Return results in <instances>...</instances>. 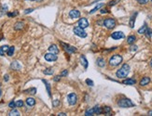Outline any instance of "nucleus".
I'll list each match as a JSON object with an SVG mask.
<instances>
[{
	"label": "nucleus",
	"instance_id": "obj_45",
	"mask_svg": "<svg viewBox=\"0 0 152 116\" xmlns=\"http://www.w3.org/2000/svg\"><path fill=\"white\" fill-rule=\"evenodd\" d=\"M61 77H62L61 75H57V76H55V77L53 78V81H54V82H59L60 79H61Z\"/></svg>",
	"mask_w": 152,
	"mask_h": 116
},
{
	"label": "nucleus",
	"instance_id": "obj_14",
	"mask_svg": "<svg viewBox=\"0 0 152 116\" xmlns=\"http://www.w3.org/2000/svg\"><path fill=\"white\" fill-rule=\"evenodd\" d=\"M80 63H81V65L84 67L85 69H87L88 66H89L88 60H87V58H85L84 55H81V56H80Z\"/></svg>",
	"mask_w": 152,
	"mask_h": 116
},
{
	"label": "nucleus",
	"instance_id": "obj_40",
	"mask_svg": "<svg viewBox=\"0 0 152 116\" xmlns=\"http://www.w3.org/2000/svg\"><path fill=\"white\" fill-rule=\"evenodd\" d=\"M140 5H146L147 2H148V0H136Z\"/></svg>",
	"mask_w": 152,
	"mask_h": 116
},
{
	"label": "nucleus",
	"instance_id": "obj_1",
	"mask_svg": "<svg viewBox=\"0 0 152 116\" xmlns=\"http://www.w3.org/2000/svg\"><path fill=\"white\" fill-rule=\"evenodd\" d=\"M129 73H130V66L128 65V64H123L120 69H118V71H117V73H116V75H117V77L118 78H120V79H122V78H126L128 74H129Z\"/></svg>",
	"mask_w": 152,
	"mask_h": 116
},
{
	"label": "nucleus",
	"instance_id": "obj_44",
	"mask_svg": "<svg viewBox=\"0 0 152 116\" xmlns=\"http://www.w3.org/2000/svg\"><path fill=\"white\" fill-rule=\"evenodd\" d=\"M1 48L4 51V53H5V52H7L8 49H9V46H7V45H6V46H3V47H1Z\"/></svg>",
	"mask_w": 152,
	"mask_h": 116
},
{
	"label": "nucleus",
	"instance_id": "obj_41",
	"mask_svg": "<svg viewBox=\"0 0 152 116\" xmlns=\"http://www.w3.org/2000/svg\"><path fill=\"white\" fill-rule=\"evenodd\" d=\"M101 14H105V13H108L109 12V10L107 9V8H101Z\"/></svg>",
	"mask_w": 152,
	"mask_h": 116
},
{
	"label": "nucleus",
	"instance_id": "obj_38",
	"mask_svg": "<svg viewBox=\"0 0 152 116\" xmlns=\"http://www.w3.org/2000/svg\"><path fill=\"white\" fill-rule=\"evenodd\" d=\"M86 84H88V85H90V86H93V84H94V83H93V80H91V79H86Z\"/></svg>",
	"mask_w": 152,
	"mask_h": 116
},
{
	"label": "nucleus",
	"instance_id": "obj_17",
	"mask_svg": "<svg viewBox=\"0 0 152 116\" xmlns=\"http://www.w3.org/2000/svg\"><path fill=\"white\" fill-rule=\"evenodd\" d=\"M49 51L51 53H53V54H58L59 53V48L57 47L56 45H51L50 47H49Z\"/></svg>",
	"mask_w": 152,
	"mask_h": 116
},
{
	"label": "nucleus",
	"instance_id": "obj_8",
	"mask_svg": "<svg viewBox=\"0 0 152 116\" xmlns=\"http://www.w3.org/2000/svg\"><path fill=\"white\" fill-rule=\"evenodd\" d=\"M44 58H45V59L47 60V61H56L57 60V58H58V57H57V55L56 54H53V53H47V54H45V56H44Z\"/></svg>",
	"mask_w": 152,
	"mask_h": 116
},
{
	"label": "nucleus",
	"instance_id": "obj_21",
	"mask_svg": "<svg viewBox=\"0 0 152 116\" xmlns=\"http://www.w3.org/2000/svg\"><path fill=\"white\" fill-rule=\"evenodd\" d=\"M42 82L45 84V85H46V88H47V92H48V94H49V96L51 97V85H50V84L49 82L47 81V80H45V79H43Z\"/></svg>",
	"mask_w": 152,
	"mask_h": 116
},
{
	"label": "nucleus",
	"instance_id": "obj_28",
	"mask_svg": "<svg viewBox=\"0 0 152 116\" xmlns=\"http://www.w3.org/2000/svg\"><path fill=\"white\" fill-rule=\"evenodd\" d=\"M14 50H15V47H9V49H8V51H7L8 56L11 57V56L14 54Z\"/></svg>",
	"mask_w": 152,
	"mask_h": 116
},
{
	"label": "nucleus",
	"instance_id": "obj_47",
	"mask_svg": "<svg viewBox=\"0 0 152 116\" xmlns=\"http://www.w3.org/2000/svg\"><path fill=\"white\" fill-rule=\"evenodd\" d=\"M9 75L8 74H6L5 75V76H4V80H5V82H8V81H9Z\"/></svg>",
	"mask_w": 152,
	"mask_h": 116
},
{
	"label": "nucleus",
	"instance_id": "obj_15",
	"mask_svg": "<svg viewBox=\"0 0 152 116\" xmlns=\"http://www.w3.org/2000/svg\"><path fill=\"white\" fill-rule=\"evenodd\" d=\"M149 83H150V78L147 77V76H145V77L142 78V80L140 81V85L141 86H145V85L148 84Z\"/></svg>",
	"mask_w": 152,
	"mask_h": 116
},
{
	"label": "nucleus",
	"instance_id": "obj_24",
	"mask_svg": "<svg viewBox=\"0 0 152 116\" xmlns=\"http://www.w3.org/2000/svg\"><path fill=\"white\" fill-rule=\"evenodd\" d=\"M53 73H54V70L52 68H48V69H46V70L43 71V74L46 75H51L53 74Z\"/></svg>",
	"mask_w": 152,
	"mask_h": 116
},
{
	"label": "nucleus",
	"instance_id": "obj_39",
	"mask_svg": "<svg viewBox=\"0 0 152 116\" xmlns=\"http://www.w3.org/2000/svg\"><path fill=\"white\" fill-rule=\"evenodd\" d=\"M59 104H60L59 100H53V102H52V105H53V107H57V106H59Z\"/></svg>",
	"mask_w": 152,
	"mask_h": 116
},
{
	"label": "nucleus",
	"instance_id": "obj_13",
	"mask_svg": "<svg viewBox=\"0 0 152 116\" xmlns=\"http://www.w3.org/2000/svg\"><path fill=\"white\" fill-rule=\"evenodd\" d=\"M10 68L12 69V70H14V71H19L20 69H21V65H20V63L16 61V60H14V61H12L11 62V64H10Z\"/></svg>",
	"mask_w": 152,
	"mask_h": 116
},
{
	"label": "nucleus",
	"instance_id": "obj_35",
	"mask_svg": "<svg viewBox=\"0 0 152 116\" xmlns=\"http://www.w3.org/2000/svg\"><path fill=\"white\" fill-rule=\"evenodd\" d=\"M15 103H16V107H19V108L23 106V100H18L17 102H15Z\"/></svg>",
	"mask_w": 152,
	"mask_h": 116
},
{
	"label": "nucleus",
	"instance_id": "obj_42",
	"mask_svg": "<svg viewBox=\"0 0 152 116\" xmlns=\"http://www.w3.org/2000/svg\"><path fill=\"white\" fill-rule=\"evenodd\" d=\"M33 11H34V8H27V9H25V11H24V14H29V13H31Z\"/></svg>",
	"mask_w": 152,
	"mask_h": 116
},
{
	"label": "nucleus",
	"instance_id": "obj_7",
	"mask_svg": "<svg viewBox=\"0 0 152 116\" xmlns=\"http://www.w3.org/2000/svg\"><path fill=\"white\" fill-rule=\"evenodd\" d=\"M67 101L69 103V105L73 106V105H76V103L77 102V97L75 93H70L68 94L67 96Z\"/></svg>",
	"mask_w": 152,
	"mask_h": 116
},
{
	"label": "nucleus",
	"instance_id": "obj_49",
	"mask_svg": "<svg viewBox=\"0 0 152 116\" xmlns=\"http://www.w3.org/2000/svg\"><path fill=\"white\" fill-rule=\"evenodd\" d=\"M58 115H59V116H65L66 114H65V113H64V112H60Z\"/></svg>",
	"mask_w": 152,
	"mask_h": 116
},
{
	"label": "nucleus",
	"instance_id": "obj_29",
	"mask_svg": "<svg viewBox=\"0 0 152 116\" xmlns=\"http://www.w3.org/2000/svg\"><path fill=\"white\" fill-rule=\"evenodd\" d=\"M7 10H8V6H6V5H4L2 8H0V16H2V15H4L6 12H7Z\"/></svg>",
	"mask_w": 152,
	"mask_h": 116
},
{
	"label": "nucleus",
	"instance_id": "obj_31",
	"mask_svg": "<svg viewBox=\"0 0 152 116\" xmlns=\"http://www.w3.org/2000/svg\"><path fill=\"white\" fill-rule=\"evenodd\" d=\"M85 115H86V116H93V115H94V111H93V108L89 109L88 111H86V112H85Z\"/></svg>",
	"mask_w": 152,
	"mask_h": 116
},
{
	"label": "nucleus",
	"instance_id": "obj_50",
	"mask_svg": "<svg viewBox=\"0 0 152 116\" xmlns=\"http://www.w3.org/2000/svg\"><path fill=\"white\" fill-rule=\"evenodd\" d=\"M147 114H148V115H149V116H152V111H149Z\"/></svg>",
	"mask_w": 152,
	"mask_h": 116
},
{
	"label": "nucleus",
	"instance_id": "obj_16",
	"mask_svg": "<svg viewBox=\"0 0 152 116\" xmlns=\"http://www.w3.org/2000/svg\"><path fill=\"white\" fill-rule=\"evenodd\" d=\"M137 16V12H135L134 13L132 17H131V19H130V21H129V25H130V27L131 28H134V23H135V18Z\"/></svg>",
	"mask_w": 152,
	"mask_h": 116
},
{
	"label": "nucleus",
	"instance_id": "obj_32",
	"mask_svg": "<svg viewBox=\"0 0 152 116\" xmlns=\"http://www.w3.org/2000/svg\"><path fill=\"white\" fill-rule=\"evenodd\" d=\"M9 116H20L21 114H20V112L18 111L17 110H12L9 113Z\"/></svg>",
	"mask_w": 152,
	"mask_h": 116
},
{
	"label": "nucleus",
	"instance_id": "obj_54",
	"mask_svg": "<svg viewBox=\"0 0 152 116\" xmlns=\"http://www.w3.org/2000/svg\"><path fill=\"white\" fill-rule=\"evenodd\" d=\"M28 1H35V0H28Z\"/></svg>",
	"mask_w": 152,
	"mask_h": 116
},
{
	"label": "nucleus",
	"instance_id": "obj_26",
	"mask_svg": "<svg viewBox=\"0 0 152 116\" xmlns=\"http://www.w3.org/2000/svg\"><path fill=\"white\" fill-rule=\"evenodd\" d=\"M111 108L108 107V106H105V107H104L103 108V112H105V115H110V113H111Z\"/></svg>",
	"mask_w": 152,
	"mask_h": 116
},
{
	"label": "nucleus",
	"instance_id": "obj_33",
	"mask_svg": "<svg viewBox=\"0 0 152 116\" xmlns=\"http://www.w3.org/2000/svg\"><path fill=\"white\" fill-rule=\"evenodd\" d=\"M145 34L148 37V38H150V37H152V30H150L148 27H147V29H146V33H145Z\"/></svg>",
	"mask_w": 152,
	"mask_h": 116
},
{
	"label": "nucleus",
	"instance_id": "obj_10",
	"mask_svg": "<svg viewBox=\"0 0 152 116\" xmlns=\"http://www.w3.org/2000/svg\"><path fill=\"white\" fill-rule=\"evenodd\" d=\"M77 24H78V26H79L80 28L85 29V28L89 27V21H88V20H87L86 18H81V19H79Z\"/></svg>",
	"mask_w": 152,
	"mask_h": 116
},
{
	"label": "nucleus",
	"instance_id": "obj_48",
	"mask_svg": "<svg viewBox=\"0 0 152 116\" xmlns=\"http://www.w3.org/2000/svg\"><path fill=\"white\" fill-rule=\"evenodd\" d=\"M0 56H4V51L2 50L1 47H0Z\"/></svg>",
	"mask_w": 152,
	"mask_h": 116
},
{
	"label": "nucleus",
	"instance_id": "obj_11",
	"mask_svg": "<svg viewBox=\"0 0 152 116\" xmlns=\"http://www.w3.org/2000/svg\"><path fill=\"white\" fill-rule=\"evenodd\" d=\"M69 17L72 18V19H77V18L80 17V12L76 9H72L69 12Z\"/></svg>",
	"mask_w": 152,
	"mask_h": 116
},
{
	"label": "nucleus",
	"instance_id": "obj_2",
	"mask_svg": "<svg viewBox=\"0 0 152 116\" xmlns=\"http://www.w3.org/2000/svg\"><path fill=\"white\" fill-rule=\"evenodd\" d=\"M118 105L120 108H132V107H134L135 104L132 102V100H129V99H121V100H118Z\"/></svg>",
	"mask_w": 152,
	"mask_h": 116
},
{
	"label": "nucleus",
	"instance_id": "obj_55",
	"mask_svg": "<svg viewBox=\"0 0 152 116\" xmlns=\"http://www.w3.org/2000/svg\"><path fill=\"white\" fill-rule=\"evenodd\" d=\"M151 2H152V0H151Z\"/></svg>",
	"mask_w": 152,
	"mask_h": 116
},
{
	"label": "nucleus",
	"instance_id": "obj_27",
	"mask_svg": "<svg viewBox=\"0 0 152 116\" xmlns=\"http://www.w3.org/2000/svg\"><path fill=\"white\" fill-rule=\"evenodd\" d=\"M146 29H147V26L146 24H144L139 30H138V33H140V34H144V33H146Z\"/></svg>",
	"mask_w": 152,
	"mask_h": 116
},
{
	"label": "nucleus",
	"instance_id": "obj_12",
	"mask_svg": "<svg viewBox=\"0 0 152 116\" xmlns=\"http://www.w3.org/2000/svg\"><path fill=\"white\" fill-rule=\"evenodd\" d=\"M24 22L23 21H17L15 25H14V29L17 30V31H20V30H23L24 28Z\"/></svg>",
	"mask_w": 152,
	"mask_h": 116
},
{
	"label": "nucleus",
	"instance_id": "obj_34",
	"mask_svg": "<svg viewBox=\"0 0 152 116\" xmlns=\"http://www.w3.org/2000/svg\"><path fill=\"white\" fill-rule=\"evenodd\" d=\"M18 14H19V12H18L17 10H15L14 12H9V13H8V16L9 17H15V16H17Z\"/></svg>",
	"mask_w": 152,
	"mask_h": 116
},
{
	"label": "nucleus",
	"instance_id": "obj_51",
	"mask_svg": "<svg viewBox=\"0 0 152 116\" xmlns=\"http://www.w3.org/2000/svg\"><path fill=\"white\" fill-rule=\"evenodd\" d=\"M2 38H3V35H2V34H0V41L2 40Z\"/></svg>",
	"mask_w": 152,
	"mask_h": 116
},
{
	"label": "nucleus",
	"instance_id": "obj_9",
	"mask_svg": "<svg viewBox=\"0 0 152 116\" xmlns=\"http://www.w3.org/2000/svg\"><path fill=\"white\" fill-rule=\"evenodd\" d=\"M111 37L115 40H118V39H122V38H125V34L120 32V31H118V32H114L111 34Z\"/></svg>",
	"mask_w": 152,
	"mask_h": 116
},
{
	"label": "nucleus",
	"instance_id": "obj_3",
	"mask_svg": "<svg viewBox=\"0 0 152 116\" xmlns=\"http://www.w3.org/2000/svg\"><path fill=\"white\" fill-rule=\"evenodd\" d=\"M122 57L120 56V55H118V54H116V55H113L109 59V64L111 66L113 67H116V66H118L121 62H122Z\"/></svg>",
	"mask_w": 152,
	"mask_h": 116
},
{
	"label": "nucleus",
	"instance_id": "obj_4",
	"mask_svg": "<svg viewBox=\"0 0 152 116\" xmlns=\"http://www.w3.org/2000/svg\"><path fill=\"white\" fill-rule=\"evenodd\" d=\"M60 44L62 45L64 51H66L68 54H73V53H76V48L73 46H70L66 43H63V42H60Z\"/></svg>",
	"mask_w": 152,
	"mask_h": 116
},
{
	"label": "nucleus",
	"instance_id": "obj_6",
	"mask_svg": "<svg viewBox=\"0 0 152 116\" xmlns=\"http://www.w3.org/2000/svg\"><path fill=\"white\" fill-rule=\"evenodd\" d=\"M74 33H75L76 35H77V36L81 37V38H85V37H87V33L84 31V29L80 28L79 26H77V27H75V28H74Z\"/></svg>",
	"mask_w": 152,
	"mask_h": 116
},
{
	"label": "nucleus",
	"instance_id": "obj_46",
	"mask_svg": "<svg viewBox=\"0 0 152 116\" xmlns=\"http://www.w3.org/2000/svg\"><path fill=\"white\" fill-rule=\"evenodd\" d=\"M137 47H138L137 46H132V47H131V48H130V50L134 52V51H136V50H137Z\"/></svg>",
	"mask_w": 152,
	"mask_h": 116
},
{
	"label": "nucleus",
	"instance_id": "obj_30",
	"mask_svg": "<svg viewBox=\"0 0 152 116\" xmlns=\"http://www.w3.org/2000/svg\"><path fill=\"white\" fill-rule=\"evenodd\" d=\"M25 93L27 94H31V95H35V93H36V88H35V87H32V88H29V89H27L25 90Z\"/></svg>",
	"mask_w": 152,
	"mask_h": 116
},
{
	"label": "nucleus",
	"instance_id": "obj_52",
	"mask_svg": "<svg viewBox=\"0 0 152 116\" xmlns=\"http://www.w3.org/2000/svg\"><path fill=\"white\" fill-rule=\"evenodd\" d=\"M150 66H151L152 68V58H151V60H150Z\"/></svg>",
	"mask_w": 152,
	"mask_h": 116
},
{
	"label": "nucleus",
	"instance_id": "obj_23",
	"mask_svg": "<svg viewBox=\"0 0 152 116\" xmlns=\"http://www.w3.org/2000/svg\"><path fill=\"white\" fill-rule=\"evenodd\" d=\"M93 111H94V114H97V115H100L102 112H103V109L100 106H98V105H96L93 108Z\"/></svg>",
	"mask_w": 152,
	"mask_h": 116
},
{
	"label": "nucleus",
	"instance_id": "obj_18",
	"mask_svg": "<svg viewBox=\"0 0 152 116\" xmlns=\"http://www.w3.org/2000/svg\"><path fill=\"white\" fill-rule=\"evenodd\" d=\"M135 83H136V81H135L134 79H132V78H128V79H125V80L122 81V84H127V85H133Z\"/></svg>",
	"mask_w": 152,
	"mask_h": 116
},
{
	"label": "nucleus",
	"instance_id": "obj_37",
	"mask_svg": "<svg viewBox=\"0 0 152 116\" xmlns=\"http://www.w3.org/2000/svg\"><path fill=\"white\" fill-rule=\"evenodd\" d=\"M118 2H119V0H112V1H110L109 3H108V5H109L110 7H112V6H115L116 4H118Z\"/></svg>",
	"mask_w": 152,
	"mask_h": 116
},
{
	"label": "nucleus",
	"instance_id": "obj_53",
	"mask_svg": "<svg viewBox=\"0 0 152 116\" xmlns=\"http://www.w3.org/2000/svg\"><path fill=\"white\" fill-rule=\"evenodd\" d=\"M1 94H2V93H1V89H0V97H1Z\"/></svg>",
	"mask_w": 152,
	"mask_h": 116
},
{
	"label": "nucleus",
	"instance_id": "obj_20",
	"mask_svg": "<svg viewBox=\"0 0 152 116\" xmlns=\"http://www.w3.org/2000/svg\"><path fill=\"white\" fill-rule=\"evenodd\" d=\"M26 104L29 106V107H33L35 104V100L33 98H27L26 99Z\"/></svg>",
	"mask_w": 152,
	"mask_h": 116
},
{
	"label": "nucleus",
	"instance_id": "obj_22",
	"mask_svg": "<svg viewBox=\"0 0 152 116\" xmlns=\"http://www.w3.org/2000/svg\"><path fill=\"white\" fill-rule=\"evenodd\" d=\"M135 41H136V37H135L134 35H130V36H128V38H127V43H128L129 45L134 44Z\"/></svg>",
	"mask_w": 152,
	"mask_h": 116
},
{
	"label": "nucleus",
	"instance_id": "obj_5",
	"mask_svg": "<svg viewBox=\"0 0 152 116\" xmlns=\"http://www.w3.org/2000/svg\"><path fill=\"white\" fill-rule=\"evenodd\" d=\"M104 25L107 28V29H113V28H115L116 27V21L114 20V19H112V18H108V19H105V21H104Z\"/></svg>",
	"mask_w": 152,
	"mask_h": 116
},
{
	"label": "nucleus",
	"instance_id": "obj_36",
	"mask_svg": "<svg viewBox=\"0 0 152 116\" xmlns=\"http://www.w3.org/2000/svg\"><path fill=\"white\" fill-rule=\"evenodd\" d=\"M9 107L11 109H14L16 107V103H15V101L14 100H12V101H10L9 103Z\"/></svg>",
	"mask_w": 152,
	"mask_h": 116
},
{
	"label": "nucleus",
	"instance_id": "obj_43",
	"mask_svg": "<svg viewBox=\"0 0 152 116\" xmlns=\"http://www.w3.org/2000/svg\"><path fill=\"white\" fill-rule=\"evenodd\" d=\"M68 74V71L67 70H64V71H63V72H62V73H61V76H66V75Z\"/></svg>",
	"mask_w": 152,
	"mask_h": 116
},
{
	"label": "nucleus",
	"instance_id": "obj_19",
	"mask_svg": "<svg viewBox=\"0 0 152 116\" xmlns=\"http://www.w3.org/2000/svg\"><path fill=\"white\" fill-rule=\"evenodd\" d=\"M96 64L100 68H103V67H105V60L103 58H98L96 59Z\"/></svg>",
	"mask_w": 152,
	"mask_h": 116
},
{
	"label": "nucleus",
	"instance_id": "obj_25",
	"mask_svg": "<svg viewBox=\"0 0 152 116\" xmlns=\"http://www.w3.org/2000/svg\"><path fill=\"white\" fill-rule=\"evenodd\" d=\"M103 6H104V3H100V4H98L96 7L94 8H93L91 11H90V14H93V13H94L95 11H97L98 9H100V8H103Z\"/></svg>",
	"mask_w": 152,
	"mask_h": 116
}]
</instances>
